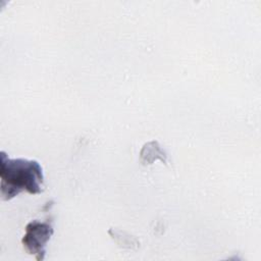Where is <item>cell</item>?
I'll return each mask as SVG.
<instances>
[{
  "label": "cell",
  "instance_id": "6da1fadb",
  "mask_svg": "<svg viewBox=\"0 0 261 261\" xmlns=\"http://www.w3.org/2000/svg\"><path fill=\"white\" fill-rule=\"evenodd\" d=\"M0 189L4 200H9L21 191L39 194L43 191L44 175L39 162L23 158L9 159L1 153Z\"/></svg>",
  "mask_w": 261,
  "mask_h": 261
},
{
  "label": "cell",
  "instance_id": "7a4b0ae2",
  "mask_svg": "<svg viewBox=\"0 0 261 261\" xmlns=\"http://www.w3.org/2000/svg\"><path fill=\"white\" fill-rule=\"evenodd\" d=\"M53 233V228L48 222L34 220L25 227V234L22 238V245L25 250L36 256L37 260L44 259L45 246Z\"/></svg>",
  "mask_w": 261,
  "mask_h": 261
}]
</instances>
